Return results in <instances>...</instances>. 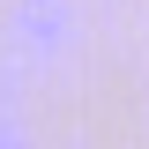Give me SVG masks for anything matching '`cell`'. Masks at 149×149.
I'll return each mask as SVG.
<instances>
[{
    "label": "cell",
    "instance_id": "obj_1",
    "mask_svg": "<svg viewBox=\"0 0 149 149\" xmlns=\"http://www.w3.org/2000/svg\"><path fill=\"white\" fill-rule=\"evenodd\" d=\"M8 30H15V45L30 60H67L82 15H74V0H15L8 8Z\"/></svg>",
    "mask_w": 149,
    "mask_h": 149
},
{
    "label": "cell",
    "instance_id": "obj_2",
    "mask_svg": "<svg viewBox=\"0 0 149 149\" xmlns=\"http://www.w3.org/2000/svg\"><path fill=\"white\" fill-rule=\"evenodd\" d=\"M8 149H30V134H22V119H8Z\"/></svg>",
    "mask_w": 149,
    "mask_h": 149
}]
</instances>
